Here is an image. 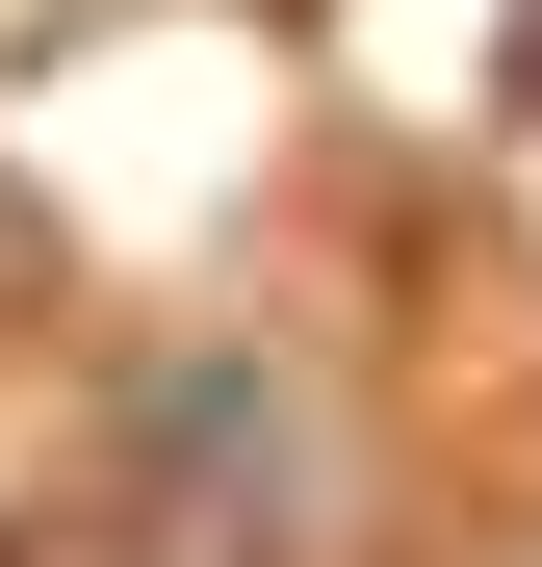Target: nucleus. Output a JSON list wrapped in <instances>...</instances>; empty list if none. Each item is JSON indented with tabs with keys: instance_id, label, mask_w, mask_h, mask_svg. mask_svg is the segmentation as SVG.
<instances>
[{
	"instance_id": "obj_1",
	"label": "nucleus",
	"mask_w": 542,
	"mask_h": 567,
	"mask_svg": "<svg viewBox=\"0 0 542 567\" xmlns=\"http://www.w3.org/2000/svg\"><path fill=\"white\" fill-rule=\"evenodd\" d=\"M104 491L155 516V567H310V413H285V361H155V388L104 413Z\"/></svg>"
},
{
	"instance_id": "obj_2",
	"label": "nucleus",
	"mask_w": 542,
	"mask_h": 567,
	"mask_svg": "<svg viewBox=\"0 0 542 567\" xmlns=\"http://www.w3.org/2000/svg\"><path fill=\"white\" fill-rule=\"evenodd\" d=\"M0 310H52V207H27V181H0Z\"/></svg>"
},
{
	"instance_id": "obj_3",
	"label": "nucleus",
	"mask_w": 542,
	"mask_h": 567,
	"mask_svg": "<svg viewBox=\"0 0 542 567\" xmlns=\"http://www.w3.org/2000/svg\"><path fill=\"white\" fill-rule=\"evenodd\" d=\"M491 104H517V130H542V0H517V27H491Z\"/></svg>"
}]
</instances>
